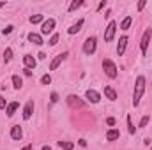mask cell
Wrapping results in <instances>:
<instances>
[{"label":"cell","mask_w":152,"mask_h":150,"mask_svg":"<svg viewBox=\"0 0 152 150\" xmlns=\"http://www.w3.org/2000/svg\"><path fill=\"white\" fill-rule=\"evenodd\" d=\"M145 92V78L143 76H138L136 81H134V94H133V106H138L140 104V99Z\"/></svg>","instance_id":"1"},{"label":"cell","mask_w":152,"mask_h":150,"mask_svg":"<svg viewBox=\"0 0 152 150\" xmlns=\"http://www.w3.org/2000/svg\"><path fill=\"white\" fill-rule=\"evenodd\" d=\"M103 69H104V73H106L108 78H112V79L117 78V66H115L110 58H104L103 60Z\"/></svg>","instance_id":"2"},{"label":"cell","mask_w":152,"mask_h":150,"mask_svg":"<svg viewBox=\"0 0 152 150\" xmlns=\"http://www.w3.org/2000/svg\"><path fill=\"white\" fill-rule=\"evenodd\" d=\"M96 48H97L96 37H87L85 39V42H83V53H85V55H92V53L96 51Z\"/></svg>","instance_id":"3"},{"label":"cell","mask_w":152,"mask_h":150,"mask_svg":"<svg viewBox=\"0 0 152 150\" xmlns=\"http://www.w3.org/2000/svg\"><path fill=\"white\" fill-rule=\"evenodd\" d=\"M53 28H55V20H53V18H48V20H44L42 25H41V34H42V36H48V34L53 32Z\"/></svg>","instance_id":"4"},{"label":"cell","mask_w":152,"mask_h":150,"mask_svg":"<svg viewBox=\"0 0 152 150\" xmlns=\"http://www.w3.org/2000/svg\"><path fill=\"white\" fill-rule=\"evenodd\" d=\"M151 36H152V28H147L143 32V37H142V42H140V48H142V53L147 55V48L151 44Z\"/></svg>","instance_id":"5"},{"label":"cell","mask_w":152,"mask_h":150,"mask_svg":"<svg viewBox=\"0 0 152 150\" xmlns=\"http://www.w3.org/2000/svg\"><path fill=\"white\" fill-rule=\"evenodd\" d=\"M115 30H117V23H115V21H110L108 27H106V30H104V41H106V42H112V41H113Z\"/></svg>","instance_id":"6"},{"label":"cell","mask_w":152,"mask_h":150,"mask_svg":"<svg viewBox=\"0 0 152 150\" xmlns=\"http://www.w3.org/2000/svg\"><path fill=\"white\" fill-rule=\"evenodd\" d=\"M85 97H87V101H90V103H99L101 101V94L97 92V90H94V88H88L87 92H85Z\"/></svg>","instance_id":"7"},{"label":"cell","mask_w":152,"mask_h":150,"mask_svg":"<svg viewBox=\"0 0 152 150\" xmlns=\"http://www.w3.org/2000/svg\"><path fill=\"white\" fill-rule=\"evenodd\" d=\"M66 57H67V51H64V53L57 55V57H55V58L51 60V64H50V71H55V69H57V67H58V66L62 64V60H64Z\"/></svg>","instance_id":"8"},{"label":"cell","mask_w":152,"mask_h":150,"mask_svg":"<svg viewBox=\"0 0 152 150\" xmlns=\"http://www.w3.org/2000/svg\"><path fill=\"white\" fill-rule=\"evenodd\" d=\"M23 64H25V69H36L37 60H36L32 55H25V57H23Z\"/></svg>","instance_id":"9"},{"label":"cell","mask_w":152,"mask_h":150,"mask_svg":"<svg viewBox=\"0 0 152 150\" xmlns=\"http://www.w3.org/2000/svg\"><path fill=\"white\" fill-rule=\"evenodd\" d=\"M126 46H127V37H126V36H122V37L118 39V44H117V55H118V57H122V55H124Z\"/></svg>","instance_id":"10"},{"label":"cell","mask_w":152,"mask_h":150,"mask_svg":"<svg viewBox=\"0 0 152 150\" xmlns=\"http://www.w3.org/2000/svg\"><path fill=\"white\" fill-rule=\"evenodd\" d=\"M11 138H12V140H16V141L23 138V131H21V127H20V125H12V127H11Z\"/></svg>","instance_id":"11"},{"label":"cell","mask_w":152,"mask_h":150,"mask_svg":"<svg viewBox=\"0 0 152 150\" xmlns=\"http://www.w3.org/2000/svg\"><path fill=\"white\" fill-rule=\"evenodd\" d=\"M67 104L73 106V108H75V106L80 108V106H83V101H81L78 95H73V94H71V95H67Z\"/></svg>","instance_id":"12"},{"label":"cell","mask_w":152,"mask_h":150,"mask_svg":"<svg viewBox=\"0 0 152 150\" xmlns=\"http://www.w3.org/2000/svg\"><path fill=\"white\" fill-rule=\"evenodd\" d=\"M18 108H20V103H18V101H12V103H9V104H7V108H5V115L11 118V117L16 113V110H18Z\"/></svg>","instance_id":"13"},{"label":"cell","mask_w":152,"mask_h":150,"mask_svg":"<svg viewBox=\"0 0 152 150\" xmlns=\"http://www.w3.org/2000/svg\"><path fill=\"white\" fill-rule=\"evenodd\" d=\"M32 113H34V101H28V103L25 104V108H23V118L28 120V118L32 117Z\"/></svg>","instance_id":"14"},{"label":"cell","mask_w":152,"mask_h":150,"mask_svg":"<svg viewBox=\"0 0 152 150\" xmlns=\"http://www.w3.org/2000/svg\"><path fill=\"white\" fill-rule=\"evenodd\" d=\"M83 23H85V20H83V18H81V20H78V21H76L75 25H73V27H71V28L67 30V34H71V36H73V34H78V32L81 30Z\"/></svg>","instance_id":"15"},{"label":"cell","mask_w":152,"mask_h":150,"mask_svg":"<svg viewBox=\"0 0 152 150\" xmlns=\"http://www.w3.org/2000/svg\"><path fill=\"white\" fill-rule=\"evenodd\" d=\"M120 138V131L118 129H110V131H106V140L108 141H115V140H118Z\"/></svg>","instance_id":"16"},{"label":"cell","mask_w":152,"mask_h":150,"mask_svg":"<svg viewBox=\"0 0 152 150\" xmlns=\"http://www.w3.org/2000/svg\"><path fill=\"white\" fill-rule=\"evenodd\" d=\"M28 41H30L32 44H37V46L44 44V42H42V37H41L39 34H34V32H30V34H28Z\"/></svg>","instance_id":"17"},{"label":"cell","mask_w":152,"mask_h":150,"mask_svg":"<svg viewBox=\"0 0 152 150\" xmlns=\"http://www.w3.org/2000/svg\"><path fill=\"white\" fill-rule=\"evenodd\" d=\"M11 79H12V87H14L16 90H20V88L23 87V79H21L18 74H12V78H11Z\"/></svg>","instance_id":"18"},{"label":"cell","mask_w":152,"mask_h":150,"mask_svg":"<svg viewBox=\"0 0 152 150\" xmlns=\"http://www.w3.org/2000/svg\"><path fill=\"white\" fill-rule=\"evenodd\" d=\"M131 23H133V16H126V18L122 20V23H120V28H122V30H129Z\"/></svg>","instance_id":"19"},{"label":"cell","mask_w":152,"mask_h":150,"mask_svg":"<svg viewBox=\"0 0 152 150\" xmlns=\"http://www.w3.org/2000/svg\"><path fill=\"white\" fill-rule=\"evenodd\" d=\"M104 95H106L110 101H115V99H117V92H115L112 87H104Z\"/></svg>","instance_id":"20"},{"label":"cell","mask_w":152,"mask_h":150,"mask_svg":"<svg viewBox=\"0 0 152 150\" xmlns=\"http://www.w3.org/2000/svg\"><path fill=\"white\" fill-rule=\"evenodd\" d=\"M42 20H44V18H42V14H34V16H30V20H28V21H30L32 25H37V23H41Z\"/></svg>","instance_id":"21"},{"label":"cell","mask_w":152,"mask_h":150,"mask_svg":"<svg viewBox=\"0 0 152 150\" xmlns=\"http://www.w3.org/2000/svg\"><path fill=\"white\" fill-rule=\"evenodd\" d=\"M58 147L64 150H73L75 149V145L73 143H69V141H58Z\"/></svg>","instance_id":"22"},{"label":"cell","mask_w":152,"mask_h":150,"mask_svg":"<svg viewBox=\"0 0 152 150\" xmlns=\"http://www.w3.org/2000/svg\"><path fill=\"white\" fill-rule=\"evenodd\" d=\"M12 58V50L11 48H5L4 50V62H9Z\"/></svg>","instance_id":"23"},{"label":"cell","mask_w":152,"mask_h":150,"mask_svg":"<svg viewBox=\"0 0 152 150\" xmlns=\"http://www.w3.org/2000/svg\"><path fill=\"white\" fill-rule=\"evenodd\" d=\"M127 131H129V134H134V133H136V127H134L133 122H131V115H127Z\"/></svg>","instance_id":"24"},{"label":"cell","mask_w":152,"mask_h":150,"mask_svg":"<svg viewBox=\"0 0 152 150\" xmlns=\"http://www.w3.org/2000/svg\"><path fill=\"white\" fill-rule=\"evenodd\" d=\"M149 120H151V117H149V115H143V117H142V120H140V124H138V127H140V129H143V127L149 124Z\"/></svg>","instance_id":"25"},{"label":"cell","mask_w":152,"mask_h":150,"mask_svg":"<svg viewBox=\"0 0 152 150\" xmlns=\"http://www.w3.org/2000/svg\"><path fill=\"white\" fill-rule=\"evenodd\" d=\"M58 34H53V36H51V37H50V41H48V44H50V46H55V44H57V42H58Z\"/></svg>","instance_id":"26"},{"label":"cell","mask_w":152,"mask_h":150,"mask_svg":"<svg viewBox=\"0 0 152 150\" xmlns=\"http://www.w3.org/2000/svg\"><path fill=\"white\" fill-rule=\"evenodd\" d=\"M50 83H51V76L50 74H44L41 78V85H50Z\"/></svg>","instance_id":"27"},{"label":"cell","mask_w":152,"mask_h":150,"mask_svg":"<svg viewBox=\"0 0 152 150\" xmlns=\"http://www.w3.org/2000/svg\"><path fill=\"white\" fill-rule=\"evenodd\" d=\"M80 5H83V2H81V0H78V2H71V5H69V11H76Z\"/></svg>","instance_id":"28"},{"label":"cell","mask_w":152,"mask_h":150,"mask_svg":"<svg viewBox=\"0 0 152 150\" xmlns=\"http://www.w3.org/2000/svg\"><path fill=\"white\" fill-rule=\"evenodd\" d=\"M12 28H14L12 25H7V27L2 30V34H4V36H7V34H11V32H12Z\"/></svg>","instance_id":"29"},{"label":"cell","mask_w":152,"mask_h":150,"mask_svg":"<svg viewBox=\"0 0 152 150\" xmlns=\"http://www.w3.org/2000/svg\"><path fill=\"white\" fill-rule=\"evenodd\" d=\"M50 99H51V103H57V101H58V94H57V92H51Z\"/></svg>","instance_id":"30"},{"label":"cell","mask_w":152,"mask_h":150,"mask_svg":"<svg viewBox=\"0 0 152 150\" xmlns=\"http://www.w3.org/2000/svg\"><path fill=\"white\" fill-rule=\"evenodd\" d=\"M145 4H147V0H140V2H138V11H142V9L145 7Z\"/></svg>","instance_id":"31"},{"label":"cell","mask_w":152,"mask_h":150,"mask_svg":"<svg viewBox=\"0 0 152 150\" xmlns=\"http://www.w3.org/2000/svg\"><path fill=\"white\" fill-rule=\"evenodd\" d=\"M106 124H108V125H115V118L113 117H108V118H106Z\"/></svg>","instance_id":"32"},{"label":"cell","mask_w":152,"mask_h":150,"mask_svg":"<svg viewBox=\"0 0 152 150\" xmlns=\"http://www.w3.org/2000/svg\"><path fill=\"white\" fill-rule=\"evenodd\" d=\"M104 7H106V0L99 2V5H97V11H101V9H104Z\"/></svg>","instance_id":"33"},{"label":"cell","mask_w":152,"mask_h":150,"mask_svg":"<svg viewBox=\"0 0 152 150\" xmlns=\"http://www.w3.org/2000/svg\"><path fill=\"white\" fill-rule=\"evenodd\" d=\"M2 108H7V104H5V99L0 95V110H2Z\"/></svg>","instance_id":"34"},{"label":"cell","mask_w":152,"mask_h":150,"mask_svg":"<svg viewBox=\"0 0 152 150\" xmlns=\"http://www.w3.org/2000/svg\"><path fill=\"white\" fill-rule=\"evenodd\" d=\"M37 58H39V60H44V58H46V55H44V53L41 51V53H39V55H37Z\"/></svg>","instance_id":"35"},{"label":"cell","mask_w":152,"mask_h":150,"mask_svg":"<svg viewBox=\"0 0 152 150\" xmlns=\"http://www.w3.org/2000/svg\"><path fill=\"white\" fill-rule=\"evenodd\" d=\"M23 150H32V145H27V147H25Z\"/></svg>","instance_id":"36"},{"label":"cell","mask_w":152,"mask_h":150,"mask_svg":"<svg viewBox=\"0 0 152 150\" xmlns=\"http://www.w3.org/2000/svg\"><path fill=\"white\" fill-rule=\"evenodd\" d=\"M42 150H50V145H44V147H42Z\"/></svg>","instance_id":"37"},{"label":"cell","mask_w":152,"mask_h":150,"mask_svg":"<svg viewBox=\"0 0 152 150\" xmlns=\"http://www.w3.org/2000/svg\"><path fill=\"white\" fill-rule=\"evenodd\" d=\"M2 7H5V2H0V9H2Z\"/></svg>","instance_id":"38"},{"label":"cell","mask_w":152,"mask_h":150,"mask_svg":"<svg viewBox=\"0 0 152 150\" xmlns=\"http://www.w3.org/2000/svg\"><path fill=\"white\" fill-rule=\"evenodd\" d=\"M151 150H152V147H151Z\"/></svg>","instance_id":"39"}]
</instances>
